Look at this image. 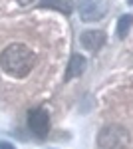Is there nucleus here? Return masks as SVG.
<instances>
[{
    "mask_svg": "<svg viewBox=\"0 0 133 149\" xmlns=\"http://www.w3.org/2000/svg\"><path fill=\"white\" fill-rule=\"evenodd\" d=\"M34 66H36V54L26 44H10L0 54V68L16 80L26 78Z\"/></svg>",
    "mask_w": 133,
    "mask_h": 149,
    "instance_id": "obj_1",
    "label": "nucleus"
},
{
    "mask_svg": "<svg viewBox=\"0 0 133 149\" xmlns=\"http://www.w3.org/2000/svg\"><path fill=\"white\" fill-rule=\"evenodd\" d=\"M131 135L123 125L109 123V125L101 127L97 133V145L100 149H129Z\"/></svg>",
    "mask_w": 133,
    "mask_h": 149,
    "instance_id": "obj_2",
    "label": "nucleus"
},
{
    "mask_svg": "<svg viewBox=\"0 0 133 149\" xmlns=\"http://www.w3.org/2000/svg\"><path fill=\"white\" fill-rule=\"evenodd\" d=\"M26 121H28V129H30L38 139H44L46 135L50 133L52 121H50V113L46 111L44 107H34V109H30Z\"/></svg>",
    "mask_w": 133,
    "mask_h": 149,
    "instance_id": "obj_3",
    "label": "nucleus"
},
{
    "mask_svg": "<svg viewBox=\"0 0 133 149\" xmlns=\"http://www.w3.org/2000/svg\"><path fill=\"white\" fill-rule=\"evenodd\" d=\"M79 18L84 22L101 20L109 10V0H79Z\"/></svg>",
    "mask_w": 133,
    "mask_h": 149,
    "instance_id": "obj_4",
    "label": "nucleus"
},
{
    "mask_svg": "<svg viewBox=\"0 0 133 149\" xmlns=\"http://www.w3.org/2000/svg\"><path fill=\"white\" fill-rule=\"evenodd\" d=\"M79 42H81V46L86 50L97 52L105 44V32H101V30H86L84 34L79 36Z\"/></svg>",
    "mask_w": 133,
    "mask_h": 149,
    "instance_id": "obj_5",
    "label": "nucleus"
},
{
    "mask_svg": "<svg viewBox=\"0 0 133 149\" xmlns=\"http://www.w3.org/2000/svg\"><path fill=\"white\" fill-rule=\"evenodd\" d=\"M86 72V58L81 56V54H72L70 58V62H68V70H66V76H64V80L70 81L72 78H78Z\"/></svg>",
    "mask_w": 133,
    "mask_h": 149,
    "instance_id": "obj_6",
    "label": "nucleus"
},
{
    "mask_svg": "<svg viewBox=\"0 0 133 149\" xmlns=\"http://www.w3.org/2000/svg\"><path fill=\"white\" fill-rule=\"evenodd\" d=\"M40 6L42 8H56V10L64 12V14H72V10H74L72 0H42Z\"/></svg>",
    "mask_w": 133,
    "mask_h": 149,
    "instance_id": "obj_7",
    "label": "nucleus"
},
{
    "mask_svg": "<svg viewBox=\"0 0 133 149\" xmlns=\"http://www.w3.org/2000/svg\"><path fill=\"white\" fill-rule=\"evenodd\" d=\"M131 26H133V14H123L119 18V22H117V36L123 40L125 36L129 34Z\"/></svg>",
    "mask_w": 133,
    "mask_h": 149,
    "instance_id": "obj_8",
    "label": "nucleus"
},
{
    "mask_svg": "<svg viewBox=\"0 0 133 149\" xmlns=\"http://www.w3.org/2000/svg\"><path fill=\"white\" fill-rule=\"evenodd\" d=\"M0 149H16L12 143H8V141H0Z\"/></svg>",
    "mask_w": 133,
    "mask_h": 149,
    "instance_id": "obj_9",
    "label": "nucleus"
},
{
    "mask_svg": "<svg viewBox=\"0 0 133 149\" xmlns=\"http://www.w3.org/2000/svg\"><path fill=\"white\" fill-rule=\"evenodd\" d=\"M127 2H129V4H131V6H133V0H127Z\"/></svg>",
    "mask_w": 133,
    "mask_h": 149,
    "instance_id": "obj_10",
    "label": "nucleus"
}]
</instances>
